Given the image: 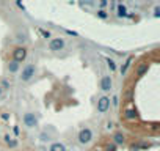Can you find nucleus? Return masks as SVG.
Wrapping results in <instances>:
<instances>
[{
  "label": "nucleus",
  "mask_w": 160,
  "mask_h": 151,
  "mask_svg": "<svg viewBox=\"0 0 160 151\" xmlns=\"http://www.w3.org/2000/svg\"><path fill=\"white\" fill-rule=\"evenodd\" d=\"M35 74H36V66L35 65H27L24 69H22V72H21V81L22 82H30L33 77H35Z\"/></svg>",
  "instance_id": "1"
},
{
  "label": "nucleus",
  "mask_w": 160,
  "mask_h": 151,
  "mask_svg": "<svg viewBox=\"0 0 160 151\" xmlns=\"http://www.w3.org/2000/svg\"><path fill=\"white\" fill-rule=\"evenodd\" d=\"M22 121H24V124H25L28 129L38 128V117H36L35 113H32V112H27V113H24V117H22Z\"/></svg>",
  "instance_id": "2"
},
{
  "label": "nucleus",
  "mask_w": 160,
  "mask_h": 151,
  "mask_svg": "<svg viewBox=\"0 0 160 151\" xmlns=\"http://www.w3.org/2000/svg\"><path fill=\"white\" fill-rule=\"evenodd\" d=\"M93 140V131L90 128H83V129H80L78 132V142L82 143V145H87Z\"/></svg>",
  "instance_id": "3"
},
{
  "label": "nucleus",
  "mask_w": 160,
  "mask_h": 151,
  "mask_svg": "<svg viewBox=\"0 0 160 151\" xmlns=\"http://www.w3.org/2000/svg\"><path fill=\"white\" fill-rule=\"evenodd\" d=\"M64 46H66V43H64V39H63V38H52V39L49 41V49H50L52 52L63 50V49H64Z\"/></svg>",
  "instance_id": "4"
},
{
  "label": "nucleus",
  "mask_w": 160,
  "mask_h": 151,
  "mask_svg": "<svg viewBox=\"0 0 160 151\" xmlns=\"http://www.w3.org/2000/svg\"><path fill=\"white\" fill-rule=\"evenodd\" d=\"M27 49L24 47V46H19V47H16L14 50H13V60L16 61V63H21V61H24L25 58H27Z\"/></svg>",
  "instance_id": "5"
},
{
  "label": "nucleus",
  "mask_w": 160,
  "mask_h": 151,
  "mask_svg": "<svg viewBox=\"0 0 160 151\" xmlns=\"http://www.w3.org/2000/svg\"><path fill=\"white\" fill-rule=\"evenodd\" d=\"M108 109H110V98L108 96H101L98 99V112L105 113Z\"/></svg>",
  "instance_id": "6"
},
{
  "label": "nucleus",
  "mask_w": 160,
  "mask_h": 151,
  "mask_svg": "<svg viewBox=\"0 0 160 151\" xmlns=\"http://www.w3.org/2000/svg\"><path fill=\"white\" fill-rule=\"evenodd\" d=\"M113 87V81H112V76H104L101 79V90L102 91H110Z\"/></svg>",
  "instance_id": "7"
},
{
  "label": "nucleus",
  "mask_w": 160,
  "mask_h": 151,
  "mask_svg": "<svg viewBox=\"0 0 160 151\" xmlns=\"http://www.w3.org/2000/svg\"><path fill=\"white\" fill-rule=\"evenodd\" d=\"M124 140H126V138H124V134H122V132H115V134H113V145H115V146H116V145H122Z\"/></svg>",
  "instance_id": "8"
},
{
  "label": "nucleus",
  "mask_w": 160,
  "mask_h": 151,
  "mask_svg": "<svg viewBox=\"0 0 160 151\" xmlns=\"http://www.w3.org/2000/svg\"><path fill=\"white\" fill-rule=\"evenodd\" d=\"M124 118H126V120H137V118H138V113H137L135 109H127V110L124 112Z\"/></svg>",
  "instance_id": "9"
},
{
  "label": "nucleus",
  "mask_w": 160,
  "mask_h": 151,
  "mask_svg": "<svg viewBox=\"0 0 160 151\" xmlns=\"http://www.w3.org/2000/svg\"><path fill=\"white\" fill-rule=\"evenodd\" d=\"M116 16L118 18H127V8H126V5H118L116 7Z\"/></svg>",
  "instance_id": "10"
},
{
  "label": "nucleus",
  "mask_w": 160,
  "mask_h": 151,
  "mask_svg": "<svg viewBox=\"0 0 160 151\" xmlns=\"http://www.w3.org/2000/svg\"><path fill=\"white\" fill-rule=\"evenodd\" d=\"M49 151H68V149H66V146H64L63 143H60V142H53V143L50 145Z\"/></svg>",
  "instance_id": "11"
},
{
  "label": "nucleus",
  "mask_w": 160,
  "mask_h": 151,
  "mask_svg": "<svg viewBox=\"0 0 160 151\" xmlns=\"http://www.w3.org/2000/svg\"><path fill=\"white\" fill-rule=\"evenodd\" d=\"M133 61V57H129L126 61H124V65L121 66V76H124L126 72H127V69H129V66H130V63Z\"/></svg>",
  "instance_id": "12"
},
{
  "label": "nucleus",
  "mask_w": 160,
  "mask_h": 151,
  "mask_svg": "<svg viewBox=\"0 0 160 151\" xmlns=\"http://www.w3.org/2000/svg\"><path fill=\"white\" fill-rule=\"evenodd\" d=\"M5 142H7V145H8L10 148H16V146H18V140L11 138V137H10V134H7V135H5Z\"/></svg>",
  "instance_id": "13"
},
{
  "label": "nucleus",
  "mask_w": 160,
  "mask_h": 151,
  "mask_svg": "<svg viewBox=\"0 0 160 151\" xmlns=\"http://www.w3.org/2000/svg\"><path fill=\"white\" fill-rule=\"evenodd\" d=\"M8 71H10V72H18V71H19V63H16L14 60H11V61L8 63Z\"/></svg>",
  "instance_id": "14"
},
{
  "label": "nucleus",
  "mask_w": 160,
  "mask_h": 151,
  "mask_svg": "<svg viewBox=\"0 0 160 151\" xmlns=\"http://www.w3.org/2000/svg\"><path fill=\"white\" fill-rule=\"evenodd\" d=\"M148 71V65L146 63H143V65H140L138 66V69H137V76L138 77H141V76H144V72Z\"/></svg>",
  "instance_id": "15"
},
{
  "label": "nucleus",
  "mask_w": 160,
  "mask_h": 151,
  "mask_svg": "<svg viewBox=\"0 0 160 151\" xmlns=\"http://www.w3.org/2000/svg\"><path fill=\"white\" fill-rule=\"evenodd\" d=\"M105 61H107V65H108V68H110V71H112V72H113V71H116V63H115V60H113V58L107 57V58H105Z\"/></svg>",
  "instance_id": "16"
},
{
  "label": "nucleus",
  "mask_w": 160,
  "mask_h": 151,
  "mask_svg": "<svg viewBox=\"0 0 160 151\" xmlns=\"http://www.w3.org/2000/svg\"><path fill=\"white\" fill-rule=\"evenodd\" d=\"M39 140H41L42 143H49L52 138H50V135H49L47 132H41V134H39Z\"/></svg>",
  "instance_id": "17"
},
{
  "label": "nucleus",
  "mask_w": 160,
  "mask_h": 151,
  "mask_svg": "<svg viewBox=\"0 0 160 151\" xmlns=\"http://www.w3.org/2000/svg\"><path fill=\"white\" fill-rule=\"evenodd\" d=\"M16 39H18V43H21V44H24V43H27V41H28V38H27V35H25V33H18Z\"/></svg>",
  "instance_id": "18"
},
{
  "label": "nucleus",
  "mask_w": 160,
  "mask_h": 151,
  "mask_svg": "<svg viewBox=\"0 0 160 151\" xmlns=\"http://www.w3.org/2000/svg\"><path fill=\"white\" fill-rule=\"evenodd\" d=\"M96 14H98V18H99V19H107V18H108V13H107L105 10H98V13H96Z\"/></svg>",
  "instance_id": "19"
},
{
  "label": "nucleus",
  "mask_w": 160,
  "mask_h": 151,
  "mask_svg": "<svg viewBox=\"0 0 160 151\" xmlns=\"http://www.w3.org/2000/svg\"><path fill=\"white\" fill-rule=\"evenodd\" d=\"M39 35H41L42 38H46V39H47V38H52V33H50L49 30H44V29H39Z\"/></svg>",
  "instance_id": "20"
},
{
  "label": "nucleus",
  "mask_w": 160,
  "mask_h": 151,
  "mask_svg": "<svg viewBox=\"0 0 160 151\" xmlns=\"http://www.w3.org/2000/svg\"><path fill=\"white\" fill-rule=\"evenodd\" d=\"M0 87H2V90H7V88H10V82H8V81H2Z\"/></svg>",
  "instance_id": "21"
},
{
  "label": "nucleus",
  "mask_w": 160,
  "mask_h": 151,
  "mask_svg": "<svg viewBox=\"0 0 160 151\" xmlns=\"http://www.w3.org/2000/svg\"><path fill=\"white\" fill-rule=\"evenodd\" d=\"M154 16H155V18L160 16V7H155V8H154Z\"/></svg>",
  "instance_id": "22"
},
{
  "label": "nucleus",
  "mask_w": 160,
  "mask_h": 151,
  "mask_svg": "<svg viewBox=\"0 0 160 151\" xmlns=\"http://www.w3.org/2000/svg\"><path fill=\"white\" fill-rule=\"evenodd\" d=\"M112 104H113V106H118V104H119V98H118V96H113V99H112Z\"/></svg>",
  "instance_id": "23"
},
{
  "label": "nucleus",
  "mask_w": 160,
  "mask_h": 151,
  "mask_svg": "<svg viewBox=\"0 0 160 151\" xmlns=\"http://www.w3.org/2000/svg\"><path fill=\"white\" fill-rule=\"evenodd\" d=\"M85 5H87V7H93L94 3H93V2H80V7H85Z\"/></svg>",
  "instance_id": "24"
},
{
  "label": "nucleus",
  "mask_w": 160,
  "mask_h": 151,
  "mask_svg": "<svg viewBox=\"0 0 160 151\" xmlns=\"http://www.w3.org/2000/svg\"><path fill=\"white\" fill-rule=\"evenodd\" d=\"M107 151H116V146L112 143V145H108V146H107Z\"/></svg>",
  "instance_id": "25"
},
{
  "label": "nucleus",
  "mask_w": 160,
  "mask_h": 151,
  "mask_svg": "<svg viewBox=\"0 0 160 151\" xmlns=\"http://www.w3.org/2000/svg\"><path fill=\"white\" fill-rule=\"evenodd\" d=\"M99 7H101V8H99V10H104V8H105V7H107V2H105V0H102V2H101V3H99Z\"/></svg>",
  "instance_id": "26"
},
{
  "label": "nucleus",
  "mask_w": 160,
  "mask_h": 151,
  "mask_svg": "<svg viewBox=\"0 0 160 151\" xmlns=\"http://www.w3.org/2000/svg\"><path fill=\"white\" fill-rule=\"evenodd\" d=\"M66 33L68 35H72V36H78V33L77 32H72V30H66Z\"/></svg>",
  "instance_id": "27"
},
{
  "label": "nucleus",
  "mask_w": 160,
  "mask_h": 151,
  "mask_svg": "<svg viewBox=\"0 0 160 151\" xmlns=\"http://www.w3.org/2000/svg\"><path fill=\"white\" fill-rule=\"evenodd\" d=\"M2 120H5V121L10 120V115H8V113H2Z\"/></svg>",
  "instance_id": "28"
},
{
  "label": "nucleus",
  "mask_w": 160,
  "mask_h": 151,
  "mask_svg": "<svg viewBox=\"0 0 160 151\" xmlns=\"http://www.w3.org/2000/svg\"><path fill=\"white\" fill-rule=\"evenodd\" d=\"M140 149V145H132V151H138Z\"/></svg>",
  "instance_id": "29"
},
{
  "label": "nucleus",
  "mask_w": 160,
  "mask_h": 151,
  "mask_svg": "<svg viewBox=\"0 0 160 151\" xmlns=\"http://www.w3.org/2000/svg\"><path fill=\"white\" fill-rule=\"evenodd\" d=\"M112 128H113V123L108 121V123H107V129H112Z\"/></svg>",
  "instance_id": "30"
},
{
  "label": "nucleus",
  "mask_w": 160,
  "mask_h": 151,
  "mask_svg": "<svg viewBox=\"0 0 160 151\" xmlns=\"http://www.w3.org/2000/svg\"><path fill=\"white\" fill-rule=\"evenodd\" d=\"M2 93H3V90H2V87H0V96H2Z\"/></svg>",
  "instance_id": "31"
},
{
  "label": "nucleus",
  "mask_w": 160,
  "mask_h": 151,
  "mask_svg": "<svg viewBox=\"0 0 160 151\" xmlns=\"http://www.w3.org/2000/svg\"><path fill=\"white\" fill-rule=\"evenodd\" d=\"M94 151H102V149H94Z\"/></svg>",
  "instance_id": "32"
}]
</instances>
